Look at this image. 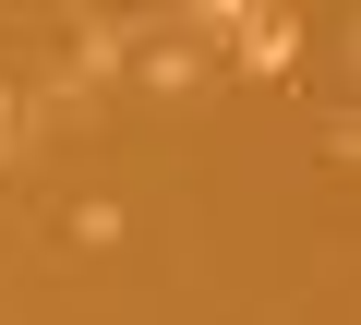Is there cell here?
Returning <instances> with one entry per match:
<instances>
[{
  "mask_svg": "<svg viewBox=\"0 0 361 325\" xmlns=\"http://www.w3.org/2000/svg\"><path fill=\"white\" fill-rule=\"evenodd\" d=\"M145 85H157V97H193L205 61H193V49H145Z\"/></svg>",
  "mask_w": 361,
  "mask_h": 325,
  "instance_id": "obj_1",
  "label": "cell"
},
{
  "mask_svg": "<svg viewBox=\"0 0 361 325\" xmlns=\"http://www.w3.org/2000/svg\"><path fill=\"white\" fill-rule=\"evenodd\" d=\"M0 145H25V97L13 85H0Z\"/></svg>",
  "mask_w": 361,
  "mask_h": 325,
  "instance_id": "obj_2",
  "label": "cell"
}]
</instances>
